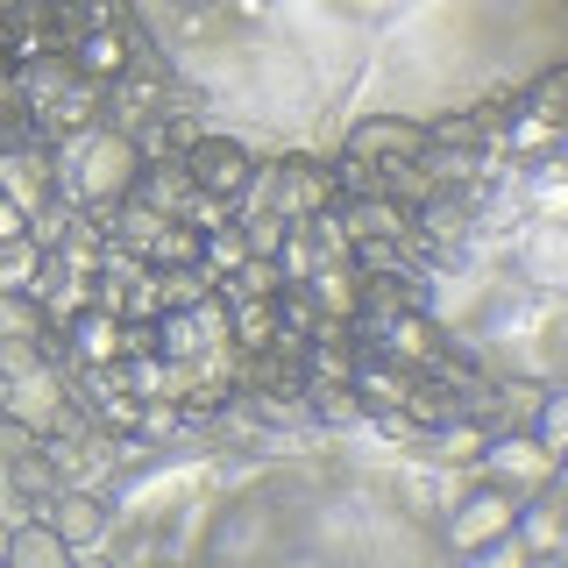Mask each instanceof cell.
<instances>
[{
    "label": "cell",
    "mask_w": 568,
    "mask_h": 568,
    "mask_svg": "<svg viewBox=\"0 0 568 568\" xmlns=\"http://www.w3.org/2000/svg\"><path fill=\"white\" fill-rule=\"evenodd\" d=\"M58 150V200L71 213H85V221H106L129 192L142 185V150L129 129H114V121H93V129H71L50 142Z\"/></svg>",
    "instance_id": "obj_1"
},
{
    "label": "cell",
    "mask_w": 568,
    "mask_h": 568,
    "mask_svg": "<svg viewBox=\"0 0 568 568\" xmlns=\"http://www.w3.org/2000/svg\"><path fill=\"white\" fill-rule=\"evenodd\" d=\"M511 526H519V490L497 484V476H476V484L448 505L440 540H448L455 555H497V547L511 540Z\"/></svg>",
    "instance_id": "obj_2"
},
{
    "label": "cell",
    "mask_w": 568,
    "mask_h": 568,
    "mask_svg": "<svg viewBox=\"0 0 568 568\" xmlns=\"http://www.w3.org/2000/svg\"><path fill=\"white\" fill-rule=\"evenodd\" d=\"M178 164H185L192 192H206V200L242 206L248 192H256V156H248V142H235V135H192V142H178Z\"/></svg>",
    "instance_id": "obj_3"
},
{
    "label": "cell",
    "mask_w": 568,
    "mask_h": 568,
    "mask_svg": "<svg viewBox=\"0 0 568 568\" xmlns=\"http://www.w3.org/2000/svg\"><path fill=\"white\" fill-rule=\"evenodd\" d=\"M256 192H263L271 213H284V221H306V213L342 200V185H334V171L320 164V156H284V164L256 171ZM256 192H248V200H256Z\"/></svg>",
    "instance_id": "obj_4"
},
{
    "label": "cell",
    "mask_w": 568,
    "mask_h": 568,
    "mask_svg": "<svg viewBox=\"0 0 568 568\" xmlns=\"http://www.w3.org/2000/svg\"><path fill=\"white\" fill-rule=\"evenodd\" d=\"M426 150V121L413 114H363L355 129L342 135V156H355V164H413V156Z\"/></svg>",
    "instance_id": "obj_5"
},
{
    "label": "cell",
    "mask_w": 568,
    "mask_h": 568,
    "mask_svg": "<svg viewBox=\"0 0 568 568\" xmlns=\"http://www.w3.org/2000/svg\"><path fill=\"white\" fill-rule=\"evenodd\" d=\"M36 511H43V519L58 526V540L71 547V555L100 547V540H106V526H114V505H106L100 490H85V484H58V490H50Z\"/></svg>",
    "instance_id": "obj_6"
},
{
    "label": "cell",
    "mask_w": 568,
    "mask_h": 568,
    "mask_svg": "<svg viewBox=\"0 0 568 568\" xmlns=\"http://www.w3.org/2000/svg\"><path fill=\"white\" fill-rule=\"evenodd\" d=\"M476 469L497 476V484H511V490L526 497V490L555 484V476H561V462H555V455H540V448H532V434H519V426H511V434H490V440H484Z\"/></svg>",
    "instance_id": "obj_7"
},
{
    "label": "cell",
    "mask_w": 568,
    "mask_h": 568,
    "mask_svg": "<svg viewBox=\"0 0 568 568\" xmlns=\"http://www.w3.org/2000/svg\"><path fill=\"white\" fill-rule=\"evenodd\" d=\"M526 434H532V448H540V455H568V390L561 384H540V390H532V405H526Z\"/></svg>",
    "instance_id": "obj_8"
},
{
    "label": "cell",
    "mask_w": 568,
    "mask_h": 568,
    "mask_svg": "<svg viewBox=\"0 0 568 568\" xmlns=\"http://www.w3.org/2000/svg\"><path fill=\"white\" fill-rule=\"evenodd\" d=\"M64 561H71V547L58 540V526H50L43 511L8 532V568H64Z\"/></svg>",
    "instance_id": "obj_9"
},
{
    "label": "cell",
    "mask_w": 568,
    "mask_h": 568,
    "mask_svg": "<svg viewBox=\"0 0 568 568\" xmlns=\"http://www.w3.org/2000/svg\"><path fill=\"white\" fill-rule=\"evenodd\" d=\"M8 484H14V490H22V497H29V505H43V497H50V490H58V484H64V476H58V462H50V448H36V455H14V469H8Z\"/></svg>",
    "instance_id": "obj_10"
},
{
    "label": "cell",
    "mask_w": 568,
    "mask_h": 568,
    "mask_svg": "<svg viewBox=\"0 0 568 568\" xmlns=\"http://www.w3.org/2000/svg\"><path fill=\"white\" fill-rule=\"evenodd\" d=\"M561 93H568V71L547 64L540 79L526 85V93H511V106H526V114H540V121H561Z\"/></svg>",
    "instance_id": "obj_11"
},
{
    "label": "cell",
    "mask_w": 568,
    "mask_h": 568,
    "mask_svg": "<svg viewBox=\"0 0 568 568\" xmlns=\"http://www.w3.org/2000/svg\"><path fill=\"white\" fill-rule=\"evenodd\" d=\"M248 256L242 248V221H227V227H206V271H213V284H221L235 263Z\"/></svg>",
    "instance_id": "obj_12"
},
{
    "label": "cell",
    "mask_w": 568,
    "mask_h": 568,
    "mask_svg": "<svg viewBox=\"0 0 568 568\" xmlns=\"http://www.w3.org/2000/svg\"><path fill=\"white\" fill-rule=\"evenodd\" d=\"M14 248H29V213L14 200H0V256H14Z\"/></svg>",
    "instance_id": "obj_13"
},
{
    "label": "cell",
    "mask_w": 568,
    "mask_h": 568,
    "mask_svg": "<svg viewBox=\"0 0 568 568\" xmlns=\"http://www.w3.org/2000/svg\"><path fill=\"white\" fill-rule=\"evenodd\" d=\"M22 256H29V248H14V256H0V271H8V263H22Z\"/></svg>",
    "instance_id": "obj_14"
}]
</instances>
